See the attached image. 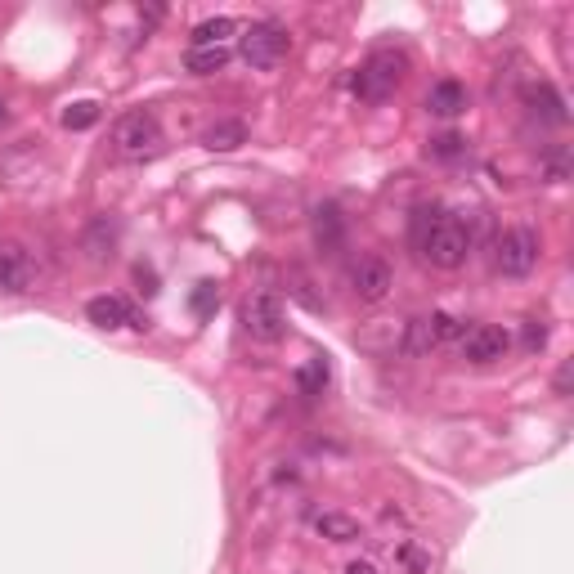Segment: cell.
Returning <instances> with one entry per match:
<instances>
[{"label": "cell", "instance_id": "6da1fadb", "mask_svg": "<svg viewBox=\"0 0 574 574\" xmlns=\"http://www.w3.org/2000/svg\"><path fill=\"white\" fill-rule=\"evenodd\" d=\"M404 72H409V54L404 50H373L364 59V68L355 72V95L364 104H386L400 90Z\"/></svg>", "mask_w": 574, "mask_h": 574}, {"label": "cell", "instance_id": "7a4b0ae2", "mask_svg": "<svg viewBox=\"0 0 574 574\" xmlns=\"http://www.w3.org/2000/svg\"><path fill=\"white\" fill-rule=\"evenodd\" d=\"M287 50H292V36H287V27L274 23V18L252 23L243 32V41H238V54H243L247 68H256V72L279 68V63L287 59Z\"/></svg>", "mask_w": 574, "mask_h": 574}, {"label": "cell", "instance_id": "3957f363", "mask_svg": "<svg viewBox=\"0 0 574 574\" xmlns=\"http://www.w3.org/2000/svg\"><path fill=\"white\" fill-rule=\"evenodd\" d=\"M422 256L435 265V270H458V265H467L471 256V229L462 216H449L444 211L440 225L427 234V243H422Z\"/></svg>", "mask_w": 574, "mask_h": 574}, {"label": "cell", "instance_id": "277c9868", "mask_svg": "<svg viewBox=\"0 0 574 574\" xmlns=\"http://www.w3.org/2000/svg\"><path fill=\"white\" fill-rule=\"evenodd\" d=\"M539 256H543V238L534 234L530 225L503 229L498 243H494V261H498V270H503L507 279H530L534 265H539Z\"/></svg>", "mask_w": 574, "mask_h": 574}, {"label": "cell", "instance_id": "5b68a950", "mask_svg": "<svg viewBox=\"0 0 574 574\" xmlns=\"http://www.w3.org/2000/svg\"><path fill=\"white\" fill-rule=\"evenodd\" d=\"M462 332H467V323L453 319V314L444 310H431V314H418V319L404 323V355H431V350L449 346V341H458Z\"/></svg>", "mask_w": 574, "mask_h": 574}, {"label": "cell", "instance_id": "8992f818", "mask_svg": "<svg viewBox=\"0 0 574 574\" xmlns=\"http://www.w3.org/2000/svg\"><path fill=\"white\" fill-rule=\"evenodd\" d=\"M243 328L252 341H265V346H274V341L287 337V305L279 292H252L243 301Z\"/></svg>", "mask_w": 574, "mask_h": 574}, {"label": "cell", "instance_id": "52a82bcc", "mask_svg": "<svg viewBox=\"0 0 574 574\" xmlns=\"http://www.w3.org/2000/svg\"><path fill=\"white\" fill-rule=\"evenodd\" d=\"M113 144H117V153H126V157H153L157 148H162V122H157L153 113H144V108L117 117Z\"/></svg>", "mask_w": 574, "mask_h": 574}, {"label": "cell", "instance_id": "ba28073f", "mask_svg": "<svg viewBox=\"0 0 574 574\" xmlns=\"http://www.w3.org/2000/svg\"><path fill=\"white\" fill-rule=\"evenodd\" d=\"M458 350L467 364H498V359L512 350V337H507V328H498V323H476V328H467L458 337Z\"/></svg>", "mask_w": 574, "mask_h": 574}, {"label": "cell", "instance_id": "9c48e42d", "mask_svg": "<svg viewBox=\"0 0 574 574\" xmlns=\"http://www.w3.org/2000/svg\"><path fill=\"white\" fill-rule=\"evenodd\" d=\"M350 292H355L364 305H382L386 296L395 292L391 261H386V256H364V261L355 265V274H350Z\"/></svg>", "mask_w": 574, "mask_h": 574}, {"label": "cell", "instance_id": "30bf717a", "mask_svg": "<svg viewBox=\"0 0 574 574\" xmlns=\"http://www.w3.org/2000/svg\"><path fill=\"white\" fill-rule=\"evenodd\" d=\"M36 283V261L23 243H0V292H27Z\"/></svg>", "mask_w": 574, "mask_h": 574}, {"label": "cell", "instance_id": "8fae6325", "mask_svg": "<svg viewBox=\"0 0 574 574\" xmlns=\"http://www.w3.org/2000/svg\"><path fill=\"white\" fill-rule=\"evenodd\" d=\"M525 108H530L539 122H548V126H566L570 122V108H566V99H561V90L552 86V81H534V86H525Z\"/></svg>", "mask_w": 574, "mask_h": 574}, {"label": "cell", "instance_id": "7c38bea8", "mask_svg": "<svg viewBox=\"0 0 574 574\" xmlns=\"http://www.w3.org/2000/svg\"><path fill=\"white\" fill-rule=\"evenodd\" d=\"M86 319L95 323V328H108V332L126 328V323H131V328H140L135 310L122 301V296H90V301H86Z\"/></svg>", "mask_w": 574, "mask_h": 574}, {"label": "cell", "instance_id": "4fadbf2b", "mask_svg": "<svg viewBox=\"0 0 574 574\" xmlns=\"http://www.w3.org/2000/svg\"><path fill=\"white\" fill-rule=\"evenodd\" d=\"M310 229H314V243H319L323 252H337L341 238H346V220H341L337 202H319V207L310 211Z\"/></svg>", "mask_w": 574, "mask_h": 574}, {"label": "cell", "instance_id": "5bb4252c", "mask_svg": "<svg viewBox=\"0 0 574 574\" xmlns=\"http://www.w3.org/2000/svg\"><path fill=\"white\" fill-rule=\"evenodd\" d=\"M427 113L444 117V122L462 117L467 113V86H462V81H435L431 95H427Z\"/></svg>", "mask_w": 574, "mask_h": 574}, {"label": "cell", "instance_id": "9a60e30c", "mask_svg": "<svg viewBox=\"0 0 574 574\" xmlns=\"http://www.w3.org/2000/svg\"><path fill=\"white\" fill-rule=\"evenodd\" d=\"M229 59H234L229 45H189V50H184V72H193V77H211V72H220Z\"/></svg>", "mask_w": 574, "mask_h": 574}, {"label": "cell", "instance_id": "2e32d148", "mask_svg": "<svg viewBox=\"0 0 574 574\" xmlns=\"http://www.w3.org/2000/svg\"><path fill=\"white\" fill-rule=\"evenodd\" d=\"M328 382H332V368H328V359L323 355L305 359V364L296 368V391H301L305 400H319V395L328 391Z\"/></svg>", "mask_w": 574, "mask_h": 574}, {"label": "cell", "instance_id": "e0dca14e", "mask_svg": "<svg viewBox=\"0 0 574 574\" xmlns=\"http://www.w3.org/2000/svg\"><path fill=\"white\" fill-rule=\"evenodd\" d=\"M314 530L323 534V539H332V543H355L359 534V521L355 516H341V512H323V516H314Z\"/></svg>", "mask_w": 574, "mask_h": 574}, {"label": "cell", "instance_id": "ac0fdd59", "mask_svg": "<svg viewBox=\"0 0 574 574\" xmlns=\"http://www.w3.org/2000/svg\"><path fill=\"white\" fill-rule=\"evenodd\" d=\"M238 32V23L229 14H216V18H202L198 27H193V41L189 45H229V36Z\"/></svg>", "mask_w": 574, "mask_h": 574}, {"label": "cell", "instance_id": "d6986e66", "mask_svg": "<svg viewBox=\"0 0 574 574\" xmlns=\"http://www.w3.org/2000/svg\"><path fill=\"white\" fill-rule=\"evenodd\" d=\"M113 247H117V225L99 216L95 225L86 229V252H90V261H108V256H113Z\"/></svg>", "mask_w": 574, "mask_h": 574}, {"label": "cell", "instance_id": "ffe728a7", "mask_svg": "<svg viewBox=\"0 0 574 574\" xmlns=\"http://www.w3.org/2000/svg\"><path fill=\"white\" fill-rule=\"evenodd\" d=\"M247 140V126L243 122H216L207 135H202V144L216 148V153H229V148H238Z\"/></svg>", "mask_w": 574, "mask_h": 574}, {"label": "cell", "instance_id": "44dd1931", "mask_svg": "<svg viewBox=\"0 0 574 574\" xmlns=\"http://www.w3.org/2000/svg\"><path fill=\"white\" fill-rule=\"evenodd\" d=\"M440 216L444 211L435 207V202H422V207H413V216H409V238H413V247L422 252V243H427V234L435 225H440Z\"/></svg>", "mask_w": 574, "mask_h": 574}, {"label": "cell", "instance_id": "7402d4cb", "mask_svg": "<svg viewBox=\"0 0 574 574\" xmlns=\"http://www.w3.org/2000/svg\"><path fill=\"white\" fill-rule=\"evenodd\" d=\"M427 153L435 157V162H458V157H467V135H458V131L435 135V140L427 144Z\"/></svg>", "mask_w": 574, "mask_h": 574}, {"label": "cell", "instance_id": "603a6c76", "mask_svg": "<svg viewBox=\"0 0 574 574\" xmlns=\"http://www.w3.org/2000/svg\"><path fill=\"white\" fill-rule=\"evenodd\" d=\"M95 122H99V104H90V99H81V104H72L68 113H63V126H68V131H90Z\"/></svg>", "mask_w": 574, "mask_h": 574}, {"label": "cell", "instance_id": "cb8c5ba5", "mask_svg": "<svg viewBox=\"0 0 574 574\" xmlns=\"http://www.w3.org/2000/svg\"><path fill=\"white\" fill-rule=\"evenodd\" d=\"M193 314H198V319H207V314H216V305H220V287L216 283H198V287H193Z\"/></svg>", "mask_w": 574, "mask_h": 574}, {"label": "cell", "instance_id": "d4e9b609", "mask_svg": "<svg viewBox=\"0 0 574 574\" xmlns=\"http://www.w3.org/2000/svg\"><path fill=\"white\" fill-rule=\"evenodd\" d=\"M525 350H530V355H539L543 346H548V323L543 319H525Z\"/></svg>", "mask_w": 574, "mask_h": 574}, {"label": "cell", "instance_id": "484cf974", "mask_svg": "<svg viewBox=\"0 0 574 574\" xmlns=\"http://www.w3.org/2000/svg\"><path fill=\"white\" fill-rule=\"evenodd\" d=\"M400 561L409 566V574H427L431 570V557H427V552H418L413 543H404V548H400Z\"/></svg>", "mask_w": 574, "mask_h": 574}, {"label": "cell", "instance_id": "4316f807", "mask_svg": "<svg viewBox=\"0 0 574 574\" xmlns=\"http://www.w3.org/2000/svg\"><path fill=\"white\" fill-rule=\"evenodd\" d=\"M570 162H566V148H557V153L548 157V180H566Z\"/></svg>", "mask_w": 574, "mask_h": 574}, {"label": "cell", "instance_id": "83f0119b", "mask_svg": "<svg viewBox=\"0 0 574 574\" xmlns=\"http://www.w3.org/2000/svg\"><path fill=\"white\" fill-rule=\"evenodd\" d=\"M570 382H574V364H570V359H566V364L557 368V382H552V391H557L561 400H566V395H570Z\"/></svg>", "mask_w": 574, "mask_h": 574}, {"label": "cell", "instance_id": "f1b7e54d", "mask_svg": "<svg viewBox=\"0 0 574 574\" xmlns=\"http://www.w3.org/2000/svg\"><path fill=\"white\" fill-rule=\"evenodd\" d=\"M346 574H377V566H373V561L359 557V561H350V566H346Z\"/></svg>", "mask_w": 574, "mask_h": 574}, {"label": "cell", "instance_id": "f546056e", "mask_svg": "<svg viewBox=\"0 0 574 574\" xmlns=\"http://www.w3.org/2000/svg\"><path fill=\"white\" fill-rule=\"evenodd\" d=\"M135 279H140V283H144V292H148V296H153V292H157V287H153V283H157V279H153V270H144V265H140V270H135Z\"/></svg>", "mask_w": 574, "mask_h": 574}, {"label": "cell", "instance_id": "4dcf8cb0", "mask_svg": "<svg viewBox=\"0 0 574 574\" xmlns=\"http://www.w3.org/2000/svg\"><path fill=\"white\" fill-rule=\"evenodd\" d=\"M9 122V108H5V99H0V126H5Z\"/></svg>", "mask_w": 574, "mask_h": 574}]
</instances>
